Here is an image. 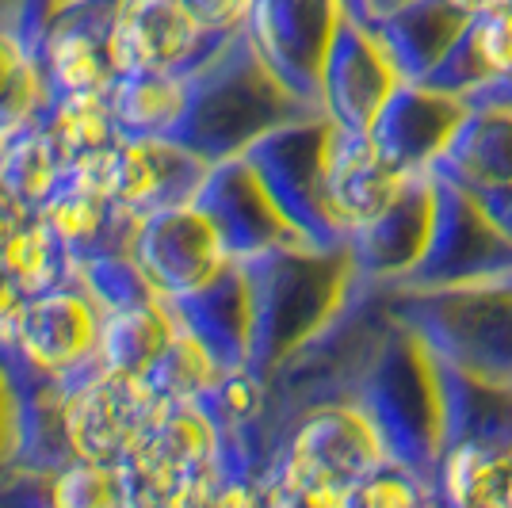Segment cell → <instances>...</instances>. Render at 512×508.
Returning a JSON list of instances; mask_svg holds the SVG:
<instances>
[{
	"label": "cell",
	"instance_id": "23",
	"mask_svg": "<svg viewBox=\"0 0 512 508\" xmlns=\"http://www.w3.org/2000/svg\"><path fill=\"white\" fill-rule=\"evenodd\" d=\"M406 4H413V0H363V20H367V27H371L375 20H383V16L398 12V8H406Z\"/></svg>",
	"mask_w": 512,
	"mask_h": 508
},
{
	"label": "cell",
	"instance_id": "15",
	"mask_svg": "<svg viewBox=\"0 0 512 508\" xmlns=\"http://www.w3.org/2000/svg\"><path fill=\"white\" fill-rule=\"evenodd\" d=\"M436 493L444 508H512V447H448Z\"/></svg>",
	"mask_w": 512,
	"mask_h": 508
},
{
	"label": "cell",
	"instance_id": "5",
	"mask_svg": "<svg viewBox=\"0 0 512 508\" xmlns=\"http://www.w3.org/2000/svg\"><path fill=\"white\" fill-rule=\"evenodd\" d=\"M169 394L153 379L104 371L65 402V440L81 463L123 466L172 413Z\"/></svg>",
	"mask_w": 512,
	"mask_h": 508
},
{
	"label": "cell",
	"instance_id": "11",
	"mask_svg": "<svg viewBox=\"0 0 512 508\" xmlns=\"http://www.w3.org/2000/svg\"><path fill=\"white\" fill-rule=\"evenodd\" d=\"M470 16L451 0H413L406 8L375 20V35L402 81H425L463 39Z\"/></svg>",
	"mask_w": 512,
	"mask_h": 508
},
{
	"label": "cell",
	"instance_id": "9",
	"mask_svg": "<svg viewBox=\"0 0 512 508\" xmlns=\"http://www.w3.org/2000/svg\"><path fill=\"white\" fill-rule=\"evenodd\" d=\"M417 180H406L402 172L386 161L367 134L333 127L325 146V203L333 222L341 226L344 245L348 233L375 222L383 211H390L402 191Z\"/></svg>",
	"mask_w": 512,
	"mask_h": 508
},
{
	"label": "cell",
	"instance_id": "19",
	"mask_svg": "<svg viewBox=\"0 0 512 508\" xmlns=\"http://www.w3.org/2000/svg\"><path fill=\"white\" fill-rule=\"evenodd\" d=\"M50 69L69 100H104L111 62L100 58V50L85 35H62L50 46Z\"/></svg>",
	"mask_w": 512,
	"mask_h": 508
},
{
	"label": "cell",
	"instance_id": "17",
	"mask_svg": "<svg viewBox=\"0 0 512 508\" xmlns=\"http://www.w3.org/2000/svg\"><path fill=\"white\" fill-rule=\"evenodd\" d=\"M115 115L138 130H157L176 123L188 107L184 88L169 77H130V85L115 92Z\"/></svg>",
	"mask_w": 512,
	"mask_h": 508
},
{
	"label": "cell",
	"instance_id": "7",
	"mask_svg": "<svg viewBox=\"0 0 512 508\" xmlns=\"http://www.w3.org/2000/svg\"><path fill=\"white\" fill-rule=\"evenodd\" d=\"M474 107L421 81H406L379 111L371 142L406 180H428Z\"/></svg>",
	"mask_w": 512,
	"mask_h": 508
},
{
	"label": "cell",
	"instance_id": "8",
	"mask_svg": "<svg viewBox=\"0 0 512 508\" xmlns=\"http://www.w3.org/2000/svg\"><path fill=\"white\" fill-rule=\"evenodd\" d=\"M211 31L188 12L184 0H127L107 31V62L127 77H165L184 65Z\"/></svg>",
	"mask_w": 512,
	"mask_h": 508
},
{
	"label": "cell",
	"instance_id": "2",
	"mask_svg": "<svg viewBox=\"0 0 512 508\" xmlns=\"http://www.w3.org/2000/svg\"><path fill=\"white\" fill-rule=\"evenodd\" d=\"M383 463H390V455L379 428L352 398H344L314 405L291 421L268 482L310 508H344L348 493Z\"/></svg>",
	"mask_w": 512,
	"mask_h": 508
},
{
	"label": "cell",
	"instance_id": "22",
	"mask_svg": "<svg viewBox=\"0 0 512 508\" xmlns=\"http://www.w3.org/2000/svg\"><path fill=\"white\" fill-rule=\"evenodd\" d=\"M467 104L470 107H512V73L509 77H501V81H493L490 88L474 92Z\"/></svg>",
	"mask_w": 512,
	"mask_h": 508
},
{
	"label": "cell",
	"instance_id": "4",
	"mask_svg": "<svg viewBox=\"0 0 512 508\" xmlns=\"http://www.w3.org/2000/svg\"><path fill=\"white\" fill-rule=\"evenodd\" d=\"M436 222L425 260L390 291H448L512 279V241L493 226L470 191L432 176Z\"/></svg>",
	"mask_w": 512,
	"mask_h": 508
},
{
	"label": "cell",
	"instance_id": "1",
	"mask_svg": "<svg viewBox=\"0 0 512 508\" xmlns=\"http://www.w3.org/2000/svg\"><path fill=\"white\" fill-rule=\"evenodd\" d=\"M352 402L379 428L394 463L436 482V466L444 455V390L436 356L425 348V340L394 321Z\"/></svg>",
	"mask_w": 512,
	"mask_h": 508
},
{
	"label": "cell",
	"instance_id": "12",
	"mask_svg": "<svg viewBox=\"0 0 512 508\" xmlns=\"http://www.w3.org/2000/svg\"><path fill=\"white\" fill-rule=\"evenodd\" d=\"M436 180L455 188L493 191L512 184V107H474L448 153L432 169Z\"/></svg>",
	"mask_w": 512,
	"mask_h": 508
},
{
	"label": "cell",
	"instance_id": "3",
	"mask_svg": "<svg viewBox=\"0 0 512 508\" xmlns=\"http://www.w3.org/2000/svg\"><path fill=\"white\" fill-rule=\"evenodd\" d=\"M390 314L425 340L436 360L474 379L512 382V279L448 291H390Z\"/></svg>",
	"mask_w": 512,
	"mask_h": 508
},
{
	"label": "cell",
	"instance_id": "6",
	"mask_svg": "<svg viewBox=\"0 0 512 508\" xmlns=\"http://www.w3.org/2000/svg\"><path fill=\"white\" fill-rule=\"evenodd\" d=\"M406 85L394 62L386 58L375 27L348 20L337 27L325 69H321V115L341 130L371 134L386 100Z\"/></svg>",
	"mask_w": 512,
	"mask_h": 508
},
{
	"label": "cell",
	"instance_id": "16",
	"mask_svg": "<svg viewBox=\"0 0 512 508\" xmlns=\"http://www.w3.org/2000/svg\"><path fill=\"white\" fill-rule=\"evenodd\" d=\"M344 508H444V501L436 493V482L390 459L348 493Z\"/></svg>",
	"mask_w": 512,
	"mask_h": 508
},
{
	"label": "cell",
	"instance_id": "25",
	"mask_svg": "<svg viewBox=\"0 0 512 508\" xmlns=\"http://www.w3.org/2000/svg\"><path fill=\"white\" fill-rule=\"evenodd\" d=\"M486 8H490V12H501V16H509L512 20V0H490ZM486 8H482V12H486Z\"/></svg>",
	"mask_w": 512,
	"mask_h": 508
},
{
	"label": "cell",
	"instance_id": "13",
	"mask_svg": "<svg viewBox=\"0 0 512 508\" xmlns=\"http://www.w3.org/2000/svg\"><path fill=\"white\" fill-rule=\"evenodd\" d=\"M448 447H512V382H486L436 360Z\"/></svg>",
	"mask_w": 512,
	"mask_h": 508
},
{
	"label": "cell",
	"instance_id": "18",
	"mask_svg": "<svg viewBox=\"0 0 512 508\" xmlns=\"http://www.w3.org/2000/svg\"><path fill=\"white\" fill-rule=\"evenodd\" d=\"M50 508H127L123 470L104 463H77L50 486Z\"/></svg>",
	"mask_w": 512,
	"mask_h": 508
},
{
	"label": "cell",
	"instance_id": "24",
	"mask_svg": "<svg viewBox=\"0 0 512 508\" xmlns=\"http://www.w3.org/2000/svg\"><path fill=\"white\" fill-rule=\"evenodd\" d=\"M451 4H459V8L467 12V16H478V12H482V8L490 4V0H451Z\"/></svg>",
	"mask_w": 512,
	"mask_h": 508
},
{
	"label": "cell",
	"instance_id": "20",
	"mask_svg": "<svg viewBox=\"0 0 512 508\" xmlns=\"http://www.w3.org/2000/svg\"><path fill=\"white\" fill-rule=\"evenodd\" d=\"M39 104V77L20 50L0 39V138L16 134Z\"/></svg>",
	"mask_w": 512,
	"mask_h": 508
},
{
	"label": "cell",
	"instance_id": "14",
	"mask_svg": "<svg viewBox=\"0 0 512 508\" xmlns=\"http://www.w3.org/2000/svg\"><path fill=\"white\" fill-rule=\"evenodd\" d=\"M100 337L104 329L73 295H39L20 314V344L43 367H77L92 348H100Z\"/></svg>",
	"mask_w": 512,
	"mask_h": 508
},
{
	"label": "cell",
	"instance_id": "10",
	"mask_svg": "<svg viewBox=\"0 0 512 508\" xmlns=\"http://www.w3.org/2000/svg\"><path fill=\"white\" fill-rule=\"evenodd\" d=\"M432 222H436V191L432 176L417 180L402 191V199L383 211L375 222L348 233V256L363 283L379 287H398L402 279L425 260V249L432 241Z\"/></svg>",
	"mask_w": 512,
	"mask_h": 508
},
{
	"label": "cell",
	"instance_id": "21",
	"mask_svg": "<svg viewBox=\"0 0 512 508\" xmlns=\"http://www.w3.org/2000/svg\"><path fill=\"white\" fill-rule=\"evenodd\" d=\"M474 199H478V203H482V211L493 218V226H497V230L512 241V184H509V188L478 191Z\"/></svg>",
	"mask_w": 512,
	"mask_h": 508
}]
</instances>
